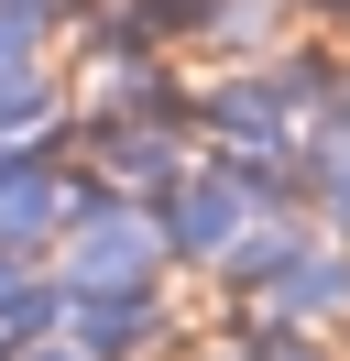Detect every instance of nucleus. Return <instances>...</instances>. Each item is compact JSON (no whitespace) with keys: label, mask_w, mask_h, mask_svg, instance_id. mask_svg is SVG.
I'll return each instance as SVG.
<instances>
[{"label":"nucleus","mask_w":350,"mask_h":361,"mask_svg":"<svg viewBox=\"0 0 350 361\" xmlns=\"http://www.w3.org/2000/svg\"><path fill=\"white\" fill-rule=\"evenodd\" d=\"M88 197H109V186L88 176L66 142H0V252L44 263V252L66 241V219H77Z\"/></svg>","instance_id":"obj_2"},{"label":"nucleus","mask_w":350,"mask_h":361,"mask_svg":"<svg viewBox=\"0 0 350 361\" xmlns=\"http://www.w3.org/2000/svg\"><path fill=\"white\" fill-rule=\"evenodd\" d=\"M44 263H55V285H66V295H109V285H164L175 252H164L153 197H88Z\"/></svg>","instance_id":"obj_1"},{"label":"nucleus","mask_w":350,"mask_h":361,"mask_svg":"<svg viewBox=\"0 0 350 361\" xmlns=\"http://www.w3.org/2000/svg\"><path fill=\"white\" fill-rule=\"evenodd\" d=\"M11 361H88V350H77V339L55 329V339H33V350H11Z\"/></svg>","instance_id":"obj_10"},{"label":"nucleus","mask_w":350,"mask_h":361,"mask_svg":"<svg viewBox=\"0 0 350 361\" xmlns=\"http://www.w3.org/2000/svg\"><path fill=\"white\" fill-rule=\"evenodd\" d=\"M0 11H33V23H55V33H66V23H88L77 0H0Z\"/></svg>","instance_id":"obj_9"},{"label":"nucleus","mask_w":350,"mask_h":361,"mask_svg":"<svg viewBox=\"0 0 350 361\" xmlns=\"http://www.w3.org/2000/svg\"><path fill=\"white\" fill-rule=\"evenodd\" d=\"M66 339H77L88 361H153V350H164V285L66 295Z\"/></svg>","instance_id":"obj_4"},{"label":"nucleus","mask_w":350,"mask_h":361,"mask_svg":"<svg viewBox=\"0 0 350 361\" xmlns=\"http://www.w3.org/2000/svg\"><path fill=\"white\" fill-rule=\"evenodd\" d=\"M284 23H296L284 0H208V11H197V44L230 55V66H274V55H284Z\"/></svg>","instance_id":"obj_6"},{"label":"nucleus","mask_w":350,"mask_h":361,"mask_svg":"<svg viewBox=\"0 0 350 361\" xmlns=\"http://www.w3.org/2000/svg\"><path fill=\"white\" fill-rule=\"evenodd\" d=\"M219 361H318V339H306V329H262L252 350H219Z\"/></svg>","instance_id":"obj_8"},{"label":"nucleus","mask_w":350,"mask_h":361,"mask_svg":"<svg viewBox=\"0 0 350 361\" xmlns=\"http://www.w3.org/2000/svg\"><path fill=\"white\" fill-rule=\"evenodd\" d=\"M66 121H77V88L55 66H11L0 77V142H66Z\"/></svg>","instance_id":"obj_7"},{"label":"nucleus","mask_w":350,"mask_h":361,"mask_svg":"<svg viewBox=\"0 0 350 361\" xmlns=\"http://www.w3.org/2000/svg\"><path fill=\"white\" fill-rule=\"evenodd\" d=\"M284 11H350V0H284Z\"/></svg>","instance_id":"obj_11"},{"label":"nucleus","mask_w":350,"mask_h":361,"mask_svg":"<svg viewBox=\"0 0 350 361\" xmlns=\"http://www.w3.org/2000/svg\"><path fill=\"white\" fill-rule=\"evenodd\" d=\"M153 219H164V252H175V263L219 274V263H230V241H241L252 219H274V208H262L252 186H241V164H230V154H197L186 176H175L164 197H153Z\"/></svg>","instance_id":"obj_3"},{"label":"nucleus","mask_w":350,"mask_h":361,"mask_svg":"<svg viewBox=\"0 0 350 361\" xmlns=\"http://www.w3.org/2000/svg\"><path fill=\"white\" fill-rule=\"evenodd\" d=\"M252 307L274 317V329H328V317H350V241H306Z\"/></svg>","instance_id":"obj_5"}]
</instances>
